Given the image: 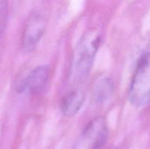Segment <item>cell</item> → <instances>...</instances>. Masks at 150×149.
<instances>
[{"label":"cell","instance_id":"6da1fadb","mask_svg":"<svg viewBox=\"0 0 150 149\" xmlns=\"http://www.w3.org/2000/svg\"><path fill=\"white\" fill-rule=\"evenodd\" d=\"M100 34L95 30L86 32L76 46L70 66V76L81 81L89 74L100 44Z\"/></svg>","mask_w":150,"mask_h":149},{"label":"cell","instance_id":"7a4b0ae2","mask_svg":"<svg viewBox=\"0 0 150 149\" xmlns=\"http://www.w3.org/2000/svg\"><path fill=\"white\" fill-rule=\"evenodd\" d=\"M150 97V56L149 51L142 53L128 90V99L132 105L142 107L149 103Z\"/></svg>","mask_w":150,"mask_h":149},{"label":"cell","instance_id":"3957f363","mask_svg":"<svg viewBox=\"0 0 150 149\" xmlns=\"http://www.w3.org/2000/svg\"><path fill=\"white\" fill-rule=\"evenodd\" d=\"M45 22L38 13H32L28 18L22 34V45L26 51H32L40 40L45 31Z\"/></svg>","mask_w":150,"mask_h":149},{"label":"cell","instance_id":"277c9868","mask_svg":"<svg viewBox=\"0 0 150 149\" xmlns=\"http://www.w3.org/2000/svg\"><path fill=\"white\" fill-rule=\"evenodd\" d=\"M49 74L50 68L48 65L38 66L18 81L16 90L18 93L28 90L32 93H38L46 84Z\"/></svg>","mask_w":150,"mask_h":149},{"label":"cell","instance_id":"5b68a950","mask_svg":"<svg viewBox=\"0 0 150 149\" xmlns=\"http://www.w3.org/2000/svg\"><path fill=\"white\" fill-rule=\"evenodd\" d=\"M83 137L92 143L94 147H98L106 140L108 135L106 121L102 116L94 118L88 124L83 131Z\"/></svg>","mask_w":150,"mask_h":149},{"label":"cell","instance_id":"8992f818","mask_svg":"<svg viewBox=\"0 0 150 149\" xmlns=\"http://www.w3.org/2000/svg\"><path fill=\"white\" fill-rule=\"evenodd\" d=\"M84 99V92L80 89H74L62 98L60 110L66 116H73L80 110Z\"/></svg>","mask_w":150,"mask_h":149},{"label":"cell","instance_id":"52a82bcc","mask_svg":"<svg viewBox=\"0 0 150 149\" xmlns=\"http://www.w3.org/2000/svg\"><path fill=\"white\" fill-rule=\"evenodd\" d=\"M115 86L113 80L109 77L100 79L94 89L93 97L97 103L103 104L111 99L114 93Z\"/></svg>","mask_w":150,"mask_h":149},{"label":"cell","instance_id":"ba28073f","mask_svg":"<svg viewBox=\"0 0 150 149\" xmlns=\"http://www.w3.org/2000/svg\"><path fill=\"white\" fill-rule=\"evenodd\" d=\"M7 10L8 5L7 0H0V34L4 29L7 16Z\"/></svg>","mask_w":150,"mask_h":149}]
</instances>
